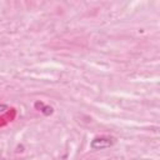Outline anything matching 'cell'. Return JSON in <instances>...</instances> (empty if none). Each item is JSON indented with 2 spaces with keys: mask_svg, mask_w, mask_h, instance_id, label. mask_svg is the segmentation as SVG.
Masks as SVG:
<instances>
[{
  "mask_svg": "<svg viewBox=\"0 0 160 160\" xmlns=\"http://www.w3.org/2000/svg\"><path fill=\"white\" fill-rule=\"evenodd\" d=\"M114 144H115V139L111 136H98V138H94L91 140L90 146L94 150H101V149L110 148Z\"/></svg>",
  "mask_w": 160,
  "mask_h": 160,
  "instance_id": "1",
  "label": "cell"
},
{
  "mask_svg": "<svg viewBox=\"0 0 160 160\" xmlns=\"http://www.w3.org/2000/svg\"><path fill=\"white\" fill-rule=\"evenodd\" d=\"M34 106L38 109V110H40L44 115H46V116H49V115H51L52 112H54V109L51 108V106H49V105H45V104H42L41 101H36L35 104H34Z\"/></svg>",
  "mask_w": 160,
  "mask_h": 160,
  "instance_id": "2",
  "label": "cell"
},
{
  "mask_svg": "<svg viewBox=\"0 0 160 160\" xmlns=\"http://www.w3.org/2000/svg\"><path fill=\"white\" fill-rule=\"evenodd\" d=\"M9 109V106L6 105V104H0V112H4V111H6Z\"/></svg>",
  "mask_w": 160,
  "mask_h": 160,
  "instance_id": "3",
  "label": "cell"
}]
</instances>
